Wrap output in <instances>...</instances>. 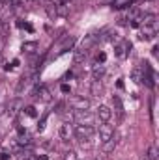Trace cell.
<instances>
[{"label":"cell","instance_id":"obj_22","mask_svg":"<svg viewBox=\"0 0 159 160\" xmlns=\"http://www.w3.org/2000/svg\"><path fill=\"white\" fill-rule=\"evenodd\" d=\"M133 78H135V82H142V75H140V69H135V71H133Z\"/></svg>","mask_w":159,"mask_h":160},{"label":"cell","instance_id":"obj_7","mask_svg":"<svg viewBox=\"0 0 159 160\" xmlns=\"http://www.w3.org/2000/svg\"><path fill=\"white\" fill-rule=\"evenodd\" d=\"M112 118V110L109 108V106H105V104H101L99 108H97V119L101 121V123H109Z\"/></svg>","mask_w":159,"mask_h":160},{"label":"cell","instance_id":"obj_3","mask_svg":"<svg viewBox=\"0 0 159 160\" xmlns=\"http://www.w3.org/2000/svg\"><path fill=\"white\" fill-rule=\"evenodd\" d=\"M112 138H114V127L109 125V123H101L99 125V140H101V143L103 142H109Z\"/></svg>","mask_w":159,"mask_h":160},{"label":"cell","instance_id":"obj_10","mask_svg":"<svg viewBox=\"0 0 159 160\" xmlns=\"http://www.w3.org/2000/svg\"><path fill=\"white\" fill-rule=\"evenodd\" d=\"M116 136L112 138V140H109V142H103L101 143V151H103V155H111V153H114V149H116Z\"/></svg>","mask_w":159,"mask_h":160},{"label":"cell","instance_id":"obj_1","mask_svg":"<svg viewBox=\"0 0 159 160\" xmlns=\"http://www.w3.org/2000/svg\"><path fill=\"white\" fill-rule=\"evenodd\" d=\"M94 114L90 110H73V121L79 125H94Z\"/></svg>","mask_w":159,"mask_h":160},{"label":"cell","instance_id":"obj_16","mask_svg":"<svg viewBox=\"0 0 159 160\" xmlns=\"http://www.w3.org/2000/svg\"><path fill=\"white\" fill-rule=\"evenodd\" d=\"M133 2H135V0H112L111 6H112L114 9H123V8H129Z\"/></svg>","mask_w":159,"mask_h":160},{"label":"cell","instance_id":"obj_30","mask_svg":"<svg viewBox=\"0 0 159 160\" xmlns=\"http://www.w3.org/2000/svg\"><path fill=\"white\" fill-rule=\"evenodd\" d=\"M0 2H2V4H9L11 0H0Z\"/></svg>","mask_w":159,"mask_h":160},{"label":"cell","instance_id":"obj_15","mask_svg":"<svg viewBox=\"0 0 159 160\" xmlns=\"http://www.w3.org/2000/svg\"><path fill=\"white\" fill-rule=\"evenodd\" d=\"M73 45H75V38H64V45H62V48H60V52L58 54H64V52H68V50H71L73 48Z\"/></svg>","mask_w":159,"mask_h":160},{"label":"cell","instance_id":"obj_18","mask_svg":"<svg viewBox=\"0 0 159 160\" xmlns=\"http://www.w3.org/2000/svg\"><path fill=\"white\" fill-rule=\"evenodd\" d=\"M69 13V6H62V4H56V15H62L66 17Z\"/></svg>","mask_w":159,"mask_h":160},{"label":"cell","instance_id":"obj_31","mask_svg":"<svg viewBox=\"0 0 159 160\" xmlns=\"http://www.w3.org/2000/svg\"><path fill=\"white\" fill-rule=\"evenodd\" d=\"M2 26H4V24H2V19H0V28H2Z\"/></svg>","mask_w":159,"mask_h":160},{"label":"cell","instance_id":"obj_23","mask_svg":"<svg viewBox=\"0 0 159 160\" xmlns=\"http://www.w3.org/2000/svg\"><path fill=\"white\" fill-rule=\"evenodd\" d=\"M45 121H47V116H43L41 121L38 123V132H43V128H45Z\"/></svg>","mask_w":159,"mask_h":160},{"label":"cell","instance_id":"obj_5","mask_svg":"<svg viewBox=\"0 0 159 160\" xmlns=\"http://www.w3.org/2000/svg\"><path fill=\"white\" fill-rule=\"evenodd\" d=\"M58 134H60V138H62L64 142H68V140L73 136V125L68 123V121H64V123L60 125V128H58Z\"/></svg>","mask_w":159,"mask_h":160},{"label":"cell","instance_id":"obj_6","mask_svg":"<svg viewBox=\"0 0 159 160\" xmlns=\"http://www.w3.org/2000/svg\"><path fill=\"white\" fill-rule=\"evenodd\" d=\"M156 34H157V24L156 26H144L142 24V30H140V39L142 41H150V39H154L156 38Z\"/></svg>","mask_w":159,"mask_h":160},{"label":"cell","instance_id":"obj_33","mask_svg":"<svg viewBox=\"0 0 159 160\" xmlns=\"http://www.w3.org/2000/svg\"><path fill=\"white\" fill-rule=\"evenodd\" d=\"M94 160H99V158H94Z\"/></svg>","mask_w":159,"mask_h":160},{"label":"cell","instance_id":"obj_24","mask_svg":"<svg viewBox=\"0 0 159 160\" xmlns=\"http://www.w3.org/2000/svg\"><path fill=\"white\" fill-rule=\"evenodd\" d=\"M105 60H107V54L105 52H99L97 54V63H105Z\"/></svg>","mask_w":159,"mask_h":160},{"label":"cell","instance_id":"obj_32","mask_svg":"<svg viewBox=\"0 0 159 160\" xmlns=\"http://www.w3.org/2000/svg\"><path fill=\"white\" fill-rule=\"evenodd\" d=\"M23 160H30V158H23Z\"/></svg>","mask_w":159,"mask_h":160},{"label":"cell","instance_id":"obj_9","mask_svg":"<svg viewBox=\"0 0 159 160\" xmlns=\"http://www.w3.org/2000/svg\"><path fill=\"white\" fill-rule=\"evenodd\" d=\"M21 106H23V101H21V99H13V101H9V102H8V116H9V118H15V116L19 114Z\"/></svg>","mask_w":159,"mask_h":160},{"label":"cell","instance_id":"obj_12","mask_svg":"<svg viewBox=\"0 0 159 160\" xmlns=\"http://www.w3.org/2000/svg\"><path fill=\"white\" fill-rule=\"evenodd\" d=\"M144 155H146V158H148V160H157V158H159V149H157V145H156V143H150Z\"/></svg>","mask_w":159,"mask_h":160},{"label":"cell","instance_id":"obj_2","mask_svg":"<svg viewBox=\"0 0 159 160\" xmlns=\"http://www.w3.org/2000/svg\"><path fill=\"white\" fill-rule=\"evenodd\" d=\"M73 136H77V140H84V138H92L94 136V127L92 125H73Z\"/></svg>","mask_w":159,"mask_h":160},{"label":"cell","instance_id":"obj_20","mask_svg":"<svg viewBox=\"0 0 159 160\" xmlns=\"http://www.w3.org/2000/svg\"><path fill=\"white\" fill-rule=\"evenodd\" d=\"M112 102H114V106H116V110H118L120 114H122V110H123V106H122V101H120L118 95H114L112 97Z\"/></svg>","mask_w":159,"mask_h":160},{"label":"cell","instance_id":"obj_27","mask_svg":"<svg viewBox=\"0 0 159 160\" xmlns=\"http://www.w3.org/2000/svg\"><path fill=\"white\" fill-rule=\"evenodd\" d=\"M9 4H11V8H19L21 6V0H11Z\"/></svg>","mask_w":159,"mask_h":160},{"label":"cell","instance_id":"obj_8","mask_svg":"<svg viewBox=\"0 0 159 160\" xmlns=\"http://www.w3.org/2000/svg\"><path fill=\"white\" fill-rule=\"evenodd\" d=\"M71 108L73 110H90V101L86 97H75L71 101Z\"/></svg>","mask_w":159,"mask_h":160},{"label":"cell","instance_id":"obj_17","mask_svg":"<svg viewBox=\"0 0 159 160\" xmlns=\"http://www.w3.org/2000/svg\"><path fill=\"white\" fill-rule=\"evenodd\" d=\"M36 48H38V43H36V41H26V43H23V52H26V54H32Z\"/></svg>","mask_w":159,"mask_h":160},{"label":"cell","instance_id":"obj_28","mask_svg":"<svg viewBox=\"0 0 159 160\" xmlns=\"http://www.w3.org/2000/svg\"><path fill=\"white\" fill-rule=\"evenodd\" d=\"M36 160H49V157H47V155H38Z\"/></svg>","mask_w":159,"mask_h":160},{"label":"cell","instance_id":"obj_11","mask_svg":"<svg viewBox=\"0 0 159 160\" xmlns=\"http://www.w3.org/2000/svg\"><path fill=\"white\" fill-rule=\"evenodd\" d=\"M97 43V36L96 34H90V36H86L84 39H82V43H80V48H84V50H90L94 45Z\"/></svg>","mask_w":159,"mask_h":160},{"label":"cell","instance_id":"obj_14","mask_svg":"<svg viewBox=\"0 0 159 160\" xmlns=\"http://www.w3.org/2000/svg\"><path fill=\"white\" fill-rule=\"evenodd\" d=\"M103 75H105V65L101 63V65H94V69H92V77H94V80H99L103 78Z\"/></svg>","mask_w":159,"mask_h":160},{"label":"cell","instance_id":"obj_25","mask_svg":"<svg viewBox=\"0 0 159 160\" xmlns=\"http://www.w3.org/2000/svg\"><path fill=\"white\" fill-rule=\"evenodd\" d=\"M9 158H11V153H8V151L0 153V160H9Z\"/></svg>","mask_w":159,"mask_h":160},{"label":"cell","instance_id":"obj_26","mask_svg":"<svg viewBox=\"0 0 159 160\" xmlns=\"http://www.w3.org/2000/svg\"><path fill=\"white\" fill-rule=\"evenodd\" d=\"M60 91H62V93H69V91H71V88H69L68 84H62V86H60Z\"/></svg>","mask_w":159,"mask_h":160},{"label":"cell","instance_id":"obj_4","mask_svg":"<svg viewBox=\"0 0 159 160\" xmlns=\"http://www.w3.org/2000/svg\"><path fill=\"white\" fill-rule=\"evenodd\" d=\"M129 52H131V43L129 41H122V43H116L114 45V54L118 58H125Z\"/></svg>","mask_w":159,"mask_h":160},{"label":"cell","instance_id":"obj_19","mask_svg":"<svg viewBox=\"0 0 159 160\" xmlns=\"http://www.w3.org/2000/svg\"><path fill=\"white\" fill-rule=\"evenodd\" d=\"M25 114H26L28 118H38V112H36L34 106H26V108H25Z\"/></svg>","mask_w":159,"mask_h":160},{"label":"cell","instance_id":"obj_13","mask_svg":"<svg viewBox=\"0 0 159 160\" xmlns=\"http://www.w3.org/2000/svg\"><path fill=\"white\" fill-rule=\"evenodd\" d=\"M86 56H88V50H84V48H77L75 52H73V62L75 63H82L84 60H86Z\"/></svg>","mask_w":159,"mask_h":160},{"label":"cell","instance_id":"obj_21","mask_svg":"<svg viewBox=\"0 0 159 160\" xmlns=\"http://www.w3.org/2000/svg\"><path fill=\"white\" fill-rule=\"evenodd\" d=\"M64 160H77V153L75 151H66L64 153Z\"/></svg>","mask_w":159,"mask_h":160},{"label":"cell","instance_id":"obj_29","mask_svg":"<svg viewBox=\"0 0 159 160\" xmlns=\"http://www.w3.org/2000/svg\"><path fill=\"white\" fill-rule=\"evenodd\" d=\"M157 50H159V47H157V45H156V47L152 48V54H154V56H157Z\"/></svg>","mask_w":159,"mask_h":160}]
</instances>
